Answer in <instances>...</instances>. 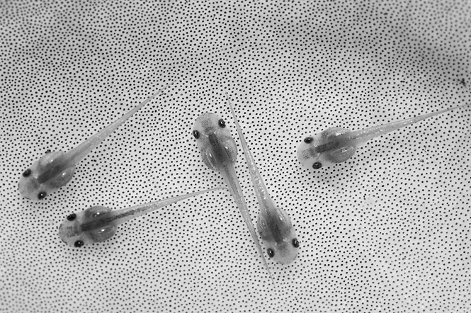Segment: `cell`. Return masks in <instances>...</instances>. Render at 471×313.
<instances>
[{
    "instance_id": "cell-1",
    "label": "cell",
    "mask_w": 471,
    "mask_h": 313,
    "mask_svg": "<svg viewBox=\"0 0 471 313\" xmlns=\"http://www.w3.org/2000/svg\"><path fill=\"white\" fill-rule=\"evenodd\" d=\"M155 96V93L152 94L118 120L71 149L46 153L35 160L19 177V195L26 200L35 202L67 186L72 181L81 161Z\"/></svg>"
},
{
    "instance_id": "cell-4",
    "label": "cell",
    "mask_w": 471,
    "mask_h": 313,
    "mask_svg": "<svg viewBox=\"0 0 471 313\" xmlns=\"http://www.w3.org/2000/svg\"><path fill=\"white\" fill-rule=\"evenodd\" d=\"M249 174L259 205L257 235L266 255L274 263L288 266L297 259L300 244L288 214L271 197L244 138L241 139Z\"/></svg>"
},
{
    "instance_id": "cell-3",
    "label": "cell",
    "mask_w": 471,
    "mask_h": 313,
    "mask_svg": "<svg viewBox=\"0 0 471 313\" xmlns=\"http://www.w3.org/2000/svg\"><path fill=\"white\" fill-rule=\"evenodd\" d=\"M421 120L419 116L360 130L331 127L305 137L299 144L296 156L305 169L317 170L325 166L346 161L357 149L375 137Z\"/></svg>"
},
{
    "instance_id": "cell-2",
    "label": "cell",
    "mask_w": 471,
    "mask_h": 313,
    "mask_svg": "<svg viewBox=\"0 0 471 313\" xmlns=\"http://www.w3.org/2000/svg\"><path fill=\"white\" fill-rule=\"evenodd\" d=\"M197 195L194 192L121 209L90 206L67 215L58 228V236L73 248L102 243L113 237L123 223Z\"/></svg>"
}]
</instances>
